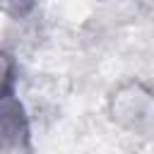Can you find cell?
<instances>
[{
	"mask_svg": "<svg viewBox=\"0 0 154 154\" xmlns=\"http://www.w3.org/2000/svg\"><path fill=\"white\" fill-rule=\"evenodd\" d=\"M31 140V128L22 101L14 91L0 99V152H17L26 149Z\"/></svg>",
	"mask_w": 154,
	"mask_h": 154,
	"instance_id": "1",
	"label": "cell"
},
{
	"mask_svg": "<svg viewBox=\"0 0 154 154\" xmlns=\"http://www.w3.org/2000/svg\"><path fill=\"white\" fill-rule=\"evenodd\" d=\"M36 0H0V12L19 19V17H26L31 10H34Z\"/></svg>",
	"mask_w": 154,
	"mask_h": 154,
	"instance_id": "3",
	"label": "cell"
},
{
	"mask_svg": "<svg viewBox=\"0 0 154 154\" xmlns=\"http://www.w3.org/2000/svg\"><path fill=\"white\" fill-rule=\"evenodd\" d=\"M14 91V60L10 53L0 51V99Z\"/></svg>",
	"mask_w": 154,
	"mask_h": 154,
	"instance_id": "2",
	"label": "cell"
}]
</instances>
